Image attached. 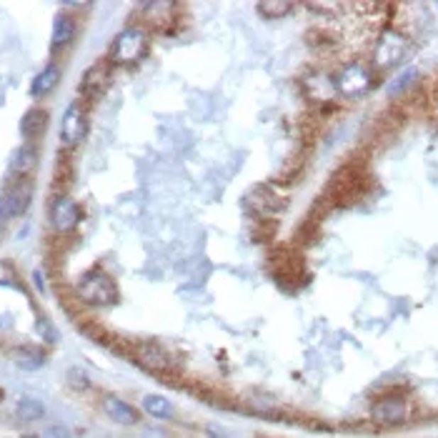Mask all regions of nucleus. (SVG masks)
Wrapping results in <instances>:
<instances>
[{
    "mask_svg": "<svg viewBox=\"0 0 438 438\" xmlns=\"http://www.w3.org/2000/svg\"><path fill=\"white\" fill-rule=\"evenodd\" d=\"M68 383H70V388H75V391H85V388L90 385V380L80 368H70L68 371Z\"/></svg>",
    "mask_w": 438,
    "mask_h": 438,
    "instance_id": "obj_21",
    "label": "nucleus"
},
{
    "mask_svg": "<svg viewBox=\"0 0 438 438\" xmlns=\"http://www.w3.org/2000/svg\"><path fill=\"white\" fill-rule=\"evenodd\" d=\"M406 413H408L406 401L396 396L380 398V401H376L373 408H371V416L380 423H401L403 418H406Z\"/></svg>",
    "mask_w": 438,
    "mask_h": 438,
    "instance_id": "obj_8",
    "label": "nucleus"
},
{
    "mask_svg": "<svg viewBox=\"0 0 438 438\" xmlns=\"http://www.w3.org/2000/svg\"><path fill=\"white\" fill-rule=\"evenodd\" d=\"M43 413H45V406H43L38 398H21L16 406V418L26 423H33V421H38V418H43Z\"/></svg>",
    "mask_w": 438,
    "mask_h": 438,
    "instance_id": "obj_17",
    "label": "nucleus"
},
{
    "mask_svg": "<svg viewBox=\"0 0 438 438\" xmlns=\"http://www.w3.org/2000/svg\"><path fill=\"white\" fill-rule=\"evenodd\" d=\"M40 438H73V433L65 426H60V423H55V426H48Z\"/></svg>",
    "mask_w": 438,
    "mask_h": 438,
    "instance_id": "obj_23",
    "label": "nucleus"
},
{
    "mask_svg": "<svg viewBox=\"0 0 438 438\" xmlns=\"http://www.w3.org/2000/svg\"><path fill=\"white\" fill-rule=\"evenodd\" d=\"M416 75H418L416 70H406V73H403V75H398V80H393V83L388 85V93H391V95H398V93H401V90H406L408 85H411L413 80H416Z\"/></svg>",
    "mask_w": 438,
    "mask_h": 438,
    "instance_id": "obj_20",
    "label": "nucleus"
},
{
    "mask_svg": "<svg viewBox=\"0 0 438 438\" xmlns=\"http://www.w3.org/2000/svg\"><path fill=\"white\" fill-rule=\"evenodd\" d=\"M103 411H106V416L111 418V421L121 423V426H136V423L141 421V416H138L136 408H133L128 401H123V398H118V396L103 398Z\"/></svg>",
    "mask_w": 438,
    "mask_h": 438,
    "instance_id": "obj_9",
    "label": "nucleus"
},
{
    "mask_svg": "<svg viewBox=\"0 0 438 438\" xmlns=\"http://www.w3.org/2000/svg\"><path fill=\"white\" fill-rule=\"evenodd\" d=\"M38 163V153L33 146H23V148H18V153L13 155L11 160V168L16 170L18 175H28L33 168H35Z\"/></svg>",
    "mask_w": 438,
    "mask_h": 438,
    "instance_id": "obj_16",
    "label": "nucleus"
},
{
    "mask_svg": "<svg viewBox=\"0 0 438 438\" xmlns=\"http://www.w3.org/2000/svg\"><path fill=\"white\" fill-rule=\"evenodd\" d=\"M333 85L341 95L346 98H361L363 93H368L373 85V75L371 68L363 63H349L346 68L338 70V75L333 78Z\"/></svg>",
    "mask_w": 438,
    "mask_h": 438,
    "instance_id": "obj_2",
    "label": "nucleus"
},
{
    "mask_svg": "<svg viewBox=\"0 0 438 438\" xmlns=\"http://www.w3.org/2000/svg\"><path fill=\"white\" fill-rule=\"evenodd\" d=\"M18 273L8 261H0V285H16Z\"/></svg>",
    "mask_w": 438,
    "mask_h": 438,
    "instance_id": "obj_22",
    "label": "nucleus"
},
{
    "mask_svg": "<svg viewBox=\"0 0 438 438\" xmlns=\"http://www.w3.org/2000/svg\"><path fill=\"white\" fill-rule=\"evenodd\" d=\"M141 363L146 366V368H153V371L168 368V358H165L163 351H158L155 346H146V349L141 351Z\"/></svg>",
    "mask_w": 438,
    "mask_h": 438,
    "instance_id": "obj_18",
    "label": "nucleus"
},
{
    "mask_svg": "<svg viewBox=\"0 0 438 438\" xmlns=\"http://www.w3.org/2000/svg\"><path fill=\"white\" fill-rule=\"evenodd\" d=\"M21 438H38V436H21Z\"/></svg>",
    "mask_w": 438,
    "mask_h": 438,
    "instance_id": "obj_24",
    "label": "nucleus"
},
{
    "mask_svg": "<svg viewBox=\"0 0 438 438\" xmlns=\"http://www.w3.org/2000/svg\"><path fill=\"white\" fill-rule=\"evenodd\" d=\"M60 80V68L58 65H48V68H43L40 73L35 75V80H33L31 85V93L33 98H43V95H48L50 90L58 85Z\"/></svg>",
    "mask_w": 438,
    "mask_h": 438,
    "instance_id": "obj_11",
    "label": "nucleus"
},
{
    "mask_svg": "<svg viewBox=\"0 0 438 438\" xmlns=\"http://www.w3.org/2000/svg\"><path fill=\"white\" fill-rule=\"evenodd\" d=\"M85 131H88V123H85L83 108L78 103H70L63 116V123H60V141H63V146L73 148L85 138Z\"/></svg>",
    "mask_w": 438,
    "mask_h": 438,
    "instance_id": "obj_5",
    "label": "nucleus"
},
{
    "mask_svg": "<svg viewBox=\"0 0 438 438\" xmlns=\"http://www.w3.org/2000/svg\"><path fill=\"white\" fill-rule=\"evenodd\" d=\"M146 33L141 28H126L123 33H118L116 40L111 45V60L113 63H136L146 53Z\"/></svg>",
    "mask_w": 438,
    "mask_h": 438,
    "instance_id": "obj_3",
    "label": "nucleus"
},
{
    "mask_svg": "<svg viewBox=\"0 0 438 438\" xmlns=\"http://www.w3.org/2000/svg\"><path fill=\"white\" fill-rule=\"evenodd\" d=\"M73 38H75V21L63 13V16H58L53 23V45L55 48L68 45Z\"/></svg>",
    "mask_w": 438,
    "mask_h": 438,
    "instance_id": "obj_15",
    "label": "nucleus"
},
{
    "mask_svg": "<svg viewBox=\"0 0 438 438\" xmlns=\"http://www.w3.org/2000/svg\"><path fill=\"white\" fill-rule=\"evenodd\" d=\"M436 111H438V95H436Z\"/></svg>",
    "mask_w": 438,
    "mask_h": 438,
    "instance_id": "obj_25",
    "label": "nucleus"
},
{
    "mask_svg": "<svg viewBox=\"0 0 438 438\" xmlns=\"http://www.w3.org/2000/svg\"><path fill=\"white\" fill-rule=\"evenodd\" d=\"M143 408H146V413L153 418H158V421H170L175 413L173 403L168 401V398L163 396H146L143 398Z\"/></svg>",
    "mask_w": 438,
    "mask_h": 438,
    "instance_id": "obj_13",
    "label": "nucleus"
},
{
    "mask_svg": "<svg viewBox=\"0 0 438 438\" xmlns=\"http://www.w3.org/2000/svg\"><path fill=\"white\" fill-rule=\"evenodd\" d=\"M75 290H78L80 301L90 303V306H113V303H118L116 283L101 268H93L88 273H83V278L78 280V288Z\"/></svg>",
    "mask_w": 438,
    "mask_h": 438,
    "instance_id": "obj_1",
    "label": "nucleus"
},
{
    "mask_svg": "<svg viewBox=\"0 0 438 438\" xmlns=\"http://www.w3.org/2000/svg\"><path fill=\"white\" fill-rule=\"evenodd\" d=\"M45 128H48V113L40 111V108L28 111L21 121V133H23V138H28V141L40 138L43 133H45Z\"/></svg>",
    "mask_w": 438,
    "mask_h": 438,
    "instance_id": "obj_10",
    "label": "nucleus"
},
{
    "mask_svg": "<svg viewBox=\"0 0 438 438\" xmlns=\"http://www.w3.org/2000/svg\"><path fill=\"white\" fill-rule=\"evenodd\" d=\"M33 198V185L28 180H21L18 185H13L6 196L0 198V221H11V218L21 216L28 211Z\"/></svg>",
    "mask_w": 438,
    "mask_h": 438,
    "instance_id": "obj_4",
    "label": "nucleus"
},
{
    "mask_svg": "<svg viewBox=\"0 0 438 438\" xmlns=\"http://www.w3.org/2000/svg\"><path fill=\"white\" fill-rule=\"evenodd\" d=\"M293 11V3H261L258 13L265 18H283Z\"/></svg>",
    "mask_w": 438,
    "mask_h": 438,
    "instance_id": "obj_19",
    "label": "nucleus"
},
{
    "mask_svg": "<svg viewBox=\"0 0 438 438\" xmlns=\"http://www.w3.org/2000/svg\"><path fill=\"white\" fill-rule=\"evenodd\" d=\"M403 53H406V40L398 33H385L380 38L378 48H376V65L378 68H391L403 58Z\"/></svg>",
    "mask_w": 438,
    "mask_h": 438,
    "instance_id": "obj_7",
    "label": "nucleus"
},
{
    "mask_svg": "<svg viewBox=\"0 0 438 438\" xmlns=\"http://www.w3.org/2000/svg\"><path fill=\"white\" fill-rule=\"evenodd\" d=\"M106 68L103 65H93V68H88V73L83 75V83H80V90H83L85 95H90V98H95V95L101 93L103 85H106Z\"/></svg>",
    "mask_w": 438,
    "mask_h": 438,
    "instance_id": "obj_14",
    "label": "nucleus"
},
{
    "mask_svg": "<svg viewBox=\"0 0 438 438\" xmlns=\"http://www.w3.org/2000/svg\"><path fill=\"white\" fill-rule=\"evenodd\" d=\"M13 361H16V366L23 371H38L40 366H45V354L33 349V346H23V349H18L16 354H13Z\"/></svg>",
    "mask_w": 438,
    "mask_h": 438,
    "instance_id": "obj_12",
    "label": "nucleus"
},
{
    "mask_svg": "<svg viewBox=\"0 0 438 438\" xmlns=\"http://www.w3.org/2000/svg\"><path fill=\"white\" fill-rule=\"evenodd\" d=\"M50 223H53V228L55 231H60V233L73 231V228L80 223L78 203H75L73 198H68V196L55 198L53 206H50Z\"/></svg>",
    "mask_w": 438,
    "mask_h": 438,
    "instance_id": "obj_6",
    "label": "nucleus"
}]
</instances>
